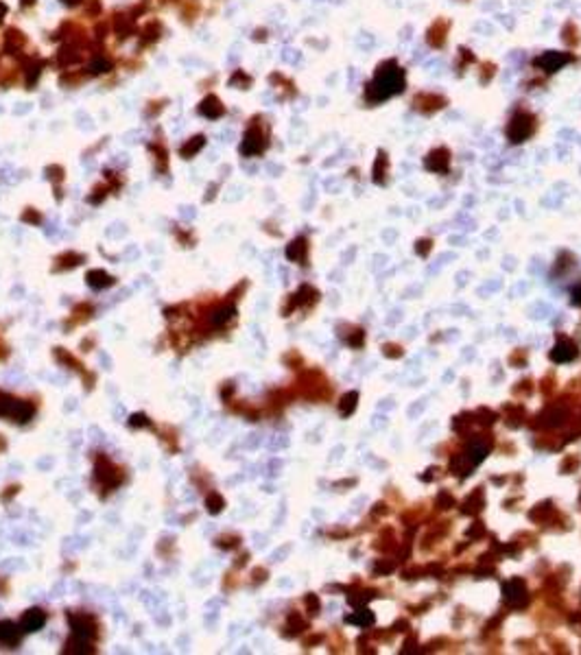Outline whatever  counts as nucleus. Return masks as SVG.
<instances>
[{
    "instance_id": "f257e3e1",
    "label": "nucleus",
    "mask_w": 581,
    "mask_h": 655,
    "mask_svg": "<svg viewBox=\"0 0 581 655\" xmlns=\"http://www.w3.org/2000/svg\"><path fill=\"white\" fill-rule=\"evenodd\" d=\"M402 83H404V79H402L400 68H396L394 63H384L378 70V75H376V81L369 87H372L374 92H378L376 99H384V96H391V94L400 92Z\"/></svg>"
},
{
    "instance_id": "f03ea898",
    "label": "nucleus",
    "mask_w": 581,
    "mask_h": 655,
    "mask_svg": "<svg viewBox=\"0 0 581 655\" xmlns=\"http://www.w3.org/2000/svg\"><path fill=\"white\" fill-rule=\"evenodd\" d=\"M503 599L507 605H511L515 609H522L529 603V594H527V585L522 579H511L503 583Z\"/></svg>"
},
{
    "instance_id": "7ed1b4c3",
    "label": "nucleus",
    "mask_w": 581,
    "mask_h": 655,
    "mask_svg": "<svg viewBox=\"0 0 581 655\" xmlns=\"http://www.w3.org/2000/svg\"><path fill=\"white\" fill-rule=\"evenodd\" d=\"M575 358H577V347H575V343H570V341H566V339H559L555 347L551 349V361L553 363H570Z\"/></svg>"
},
{
    "instance_id": "20e7f679",
    "label": "nucleus",
    "mask_w": 581,
    "mask_h": 655,
    "mask_svg": "<svg viewBox=\"0 0 581 655\" xmlns=\"http://www.w3.org/2000/svg\"><path fill=\"white\" fill-rule=\"evenodd\" d=\"M529 116H518L511 125H509V138L513 142H520V140H525L527 134L531 131V125H529Z\"/></svg>"
},
{
    "instance_id": "39448f33",
    "label": "nucleus",
    "mask_w": 581,
    "mask_h": 655,
    "mask_svg": "<svg viewBox=\"0 0 581 655\" xmlns=\"http://www.w3.org/2000/svg\"><path fill=\"white\" fill-rule=\"evenodd\" d=\"M44 623H46L44 611H40V609H31V611H26L24 618H22V629H24V631H38V629L44 627Z\"/></svg>"
},
{
    "instance_id": "423d86ee",
    "label": "nucleus",
    "mask_w": 581,
    "mask_h": 655,
    "mask_svg": "<svg viewBox=\"0 0 581 655\" xmlns=\"http://www.w3.org/2000/svg\"><path fill=\"white\" fill-rule=\"evenodd\" d=\"M263 149V136H260L258 129H249L245 136V142H243V153L245 155H253Z\"/></svg>"
},
{
    "instance_id": "0eeeda50",
    "label": "nucleus",
    "mask_w": 581,
    "mask_h": 655,
    "mask_svg": "<svg viewBox=\"0 0 581 655\" xmlns=\"http://www.w3.org/2000/svg\"><path fill=\"white\" fill-rule=\"evenodd\" d=\"M485 456H488V446H485V443H481V441L470 443L468 450H466V458H468L470 468H472V465H478Z\"/></svg>"
},
{
    "instance_id": "6e6552de",
    "label": "nucleus",
    "mask_w": 581,
    "mask_h": 655,
    "mask_svg": "<svg viewBox=\"0 0 581 655\" xmlns=\"http://www.w3.org/2000/svg\"><path fill=\"white\" fill-rule=\"evenodd\" d=\"M345 623H350V625H359V627H367V625H372L374 623V614L369 609H359V611H354V614L350 616H345Z\"/></svg>"
},
{
    "instance_id": "1a4fd4ad",
    "label": "nucleus",
    "mask_w": 581,
    "mask_h": 655,
    "mask_svg": "<svg viewBox=\"0 0 581 655\" xmlns=\"http://www.w3.org/2000/svg\"><path fill=\"white\" fill-rule=\"evenodd\" d=\"M70 620H72V633H75V638H79V640H90L94 636L92 625H88L85 620H79V618H70Z\"/></svg>"
},
{
    "instance_id": "9d476101",
    "label": "nucleus",
    "mask_w": 581,
    "mask_h": 655,
    "mask_svg": "<svg viewBox=\"0 0 581 655\" xmlns=\"http://www.w3.org/2000/svg\"><path fill=\"white\" fill-rule=\"evenodd\" d=\"M199 112H201L203 116H208V118H219V116L223 114V107L219 105V101H216L214 96H210V99H206V101L201 103Z\"/></svg>"
},
{
    "instance_id": "9b49d317",
    "label": "nucleus",
    "mask_w": 581,
    "mask_h": 655,
    "mask_svg": "<svg viewBox=\"0 0 581 655\" xmlns=\"http://www.w3.org/2000/svg\"><path fill=\"white\" fill-rule=\"evenodd\" d=\"M0 642L16 644L18 642V627L11 623H0Z\"/></svg>"
},
{
    "instance_id": "f8f14e48",
    "label": "nucleus",
    "mask_w": 581,
    "mask_h": 655,
    "mask_svg": "<svg viewBox=\"0 0 581 655\" xmlns=\"http://www.w3.org/2000/svg\"><path fill=\"white\" fill-rule=\"evenodd\" d=\"M357 402H359V393H357V391L345 393V396L341 398V402H339V411H341V415H350L354 409H357Z\"/></svg>"
},
{
    "instance_id": "ddd939ff",
    "label": "nucleus",
    "mask_w": 581,
    "mask_h": 655,
    "mask_svg": "<svg viewBox=\"0 0 581 655\" xmlns=\"http://www.w3.org/2000/svg\"><path fill=\"white\" fill-rule=\"evenodd\" d=\"M88 282H90V286H94V288H103V286H110L114 280L103 271H90Z\"/></svg>"
},
{
    "instance_id": "4468645a",
    "label": "nucleus",
    "mask_w": 581,
    "mask_h": 655,
    "mask_svg": "<svg viewBox=\"0 0 581 655\" xmlns=\"http://www.w3.org/2000/svg\"><path fill=\"white\" fill-rule=\"evenodd\" d=\"M304 249H306V243L304 240H295V243H291L288 245V249H286V256L291 260H300L304 256Z\"/></svg>"
},
{
    "instance_id": "2eb2a0df",
    "label": "nucleus",
    "mask_w": 581,
    "mask_h": 655,
    "mask_svg": "<svg viewBox=\"0 0 581 655\" xmlns=\"http://www.w3.org/2000/svg\"><path fill=\"white\" fill-rule=\"evenodd\" d=\"M232 315H234V308H221L219 312H216V317H214V323L219 325V323H223V321H228V319H230Z\"/></svg>"
},
{
    "instance_id": "dca6fc26",
    "label": "nucleus",
    "mask_w": 581,
    "mask_h": 655,
    "mask_svg": "<svg viewBox=\"0 0 581 655\" xmlns=\"http://www.w3.org/2000/svg\"><path fill=\"white\" fill-rule=\"evenodd\" d=\"M372 592H365V594H363V596H350V605H354V607H361V605H365V603L369 601V599H372Z\"/></svg>"
},
{
    "instance_id": "f3484780",
    "label": "nucleus",
    "mask_w": 581,
    "mask_h": 655,
    "mask_svg": "<svg viewBox=\"0 0 581 655\" xmlns=\"http://www.w3.org/2000/svg\"><path fill=\"white\" fill-rule=\"evenodd\" d=\"M201 144H203V138L199 136V138H195V142H192V144H186V147L181 149V153H184V155H188V153H190V155H192L195 151H199V149H201Z\"/></svg>"
},
{
    "instance_id": "a211bd4d",
    "label": "nucleus",
    "mask_w": 581,
    "mask_h": 655,
    "mask_svg": "<svg viewBox=\"0 0 581 655\" xmlns=\"http://www.w3.org/2000/svg\"><path fill=\"white\" fill-rule=\"evenodd\" d=\"M437 502H439V505H441V507H444V509H450V507H455V500H453V498H450V496H448V494H439V498H437Z\"/></svg>"
},
{
    "instance_id": "6ab92c4d",
    "label": "nucleus",
    "mask_w": 581,
    "mask_h": 655,
    "mask_svg": "<svg viewBox=\"0 0 581 655\" xmlns=\"http://www.w3.org/2000/svg\"><path fill=\"white\" fill-rule=\"evenodd\" d=\"M107 68H110V63H107V61H94L92 63V72H107Z\"/></svg>"
},
{
    "instance_id": "aec40b11",
    "label": "nucleus",
    "mask_w": 581,
    "mask_h": 655,
    "mask_svg": "<svg viewBox=\"0 0 581 655\" xmlns=\"http://www.w3.org/2000/svg\"><path fill=\"white\" fill-rule=\"evenodd\" d=\"M572 304H575V306H581V286H575V288H572Z\"/></svg>"
},
{
    "instance_id": "412c9836",
    "label": "nucleus",
    "mask_w": 581,
    "mask_h": 655,
    "mask_svg": "<svg viewBox=\"0 0 581 655\" xmlns=\"http://www.w3.org/2000/svg\"><path fill=\"white\" fill-rule=\"evenodd\" d=\"M376 570H378V572H391V570H394V566H391V564H378V566H376Z\"/></svg>"
},
{
    "instance_id": "4be33fe9",
    "label": "nucleus",
    "mask_w": 581,
    "mask_h": 655,
    "mask_svg": "<svg viewBox=\"0 0 581 655\" xmlns=\"http://www.w3.org/2000/svg\"><path fill=\"white\" fill-rule=\"evenodd\" d=\"M428 245H431L428 240H419V243H417V251L419 253H426L428 251Z\"/></svg>"
},
{
    "instance_id": "5701e85b",
    "label": "nucleus",
    "mask_w": 581,
    "mask_h": 655,
    "mask_svg": "<svg viewBox=\"0 0 581 655\" xmlns=\"http://www.w3.org/2000/svg\"><path fill=\"white\" fill-rule=\"evenodd\" d=\"M468 535L472 537V535H483V527H481V524H478V527H472L470 531H468Z\"/></svg>"
}]
</instances>
